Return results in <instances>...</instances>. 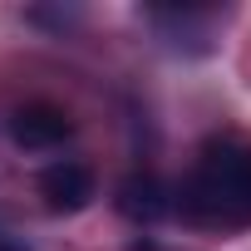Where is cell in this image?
<instances>
[{"label":"cell","instance_id":"1","mask_svg":"<svg viewBox=\"0 0 251 251\" xmlns=\"http://www.w3.org/2000/svg\"><path fill=\"white\" fill-rule=\"evenodd\" d=\"M173 212L207 231L251 226V143L246 138H207L192 173L173 192Z\"/></svg>","mask_w":251,"mask_h":251},{"label":"cell","instance_id":"2","mask_svg":"<svg viewBox=\"0 0 251 251\" xmlns=\"http://www.w3.org/2000/svg\"><path fill=\"white\" fill-rule=\"evenodd\" d=\"M5 128H10L15 148L40 153V148H54V143H64V138L74 133V118H69V108L35 99V103H20V108L5 118Z\"/></svg>","mask_w":251,"mask_h":251},{"label":"cell","instance_id":"3","mask_svg":"<svg viewBox=\"0 0 251 251\" xmlns=\"http://www.w3.org/2000/svg\"><path fill=\"white\" fill-rule=\"evenodd\" d=\"M40 197H45V207L50 212H59V217H74V212H84L94 197H99V187H94V173L84 168V163H50L45 173H40Z\"/></svg>","mask_w":251,"mask_h":251},{"label":"cell","instance_id":"4","mask_svg":"<svg viewBox=\"0 0 251 251\" xmlns=\"http://www.w3.org/2000/svg\"><path fill=\"white\" fill-rule=\"evenodd\" d=\"M113 202H118V212L128 217V222L148 226V222H158V217L173 212V187L158 182L153 173H133V177L118 182V197H113Z\"/></svg>","mask_w":251,"mask_h":251},{"label":"cell","instance_id":"5","mask_svg":"<svg viewBox=\"0 0 251 251\" xmlns=\"http://www.w3.org/2000/svg\"><path fill=\"white\" fill-rule=\"evenodd\" d=\"M0 251H30V246H25V241H15L10 231H0Z\"/></svg>","mask_w":251,"mask_h":251}]
</instances>
